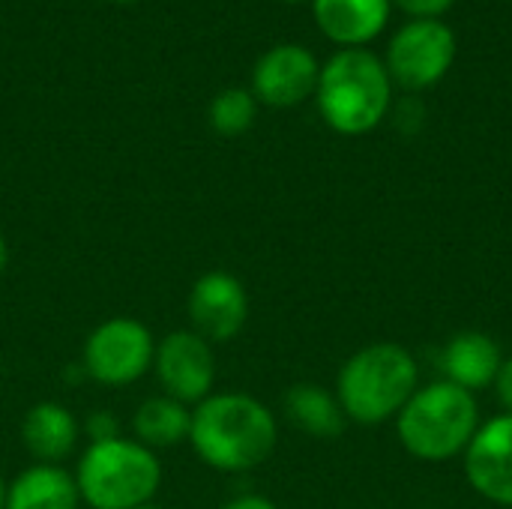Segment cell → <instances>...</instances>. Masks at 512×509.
Returning <instances> with one entry per match:
<instances>
[{
	"instance_id": "1",
	"label": "cell",
	"mask_w": 512,
	"mask_h": 509,
	"mask_svg": "<svg viewBox=\"0 0 512 509\" xmlns=\"http://www.w3.org/2000/svg\"><path fill=\"white\" fill-rule=\"evenodd\" d=\"M189 441L204 465L243 474L264 465L276 450V420L267 405L246 393H216L198 402Z\"/></svg>"
},
{
	"instance_id": "2",
	"label": "cell",
	"mask_w": 512,
	"mask_h": 509,
	"mask_svg": "<svg viewBox=\"0 0 512 509\" xmlns=\"http://www.w3.org/2000/svg\"><path fill=\"white\" fill-rule=\"evenodd\" d=\"M315 96L330 129L342 135H366L390 111L393 81L372 51L345 48L324 63Z\"/></svg>"
},
{
	"instance_id": "3",
	"label": "cell",
	"mask_w": 512,
	"mask_h": 509,
	"mask_svg": "<svg viewBox=\"0 0 512 509\" xmlns=\"http://www.w3.org/2000/svg\"><path fill=\"white\" fill-rule=\"evenodd\" d=\"M420 369L408 348L393 342H378L354 357L339 372L336 399L348 420L363 426H378L408 405L417 393Z\"/></svg>"
},
{
	"instance_id": "4",
	"label": "cell",
	"mask_w": 512,
	"mask_h": 509,
	"mask_svg": "<svg viewBox=\"0 0 512 509\" xmlns=\"http://www.w3.org/2000/svg\"><path fill=\"white\" fill-rule=\"evenodd\" d=\"M480 429L474 393L435 381L417 390L399 411V441L420 462H447L468 450Z\"/></svg>"
},
{
	"instance_id": "5",
	"label": "cell",
	"mask_w": 512,
	"mask_h": 509,
	"mask_svg": "<svg viewBox=\"0 0 512 509\" xmlns=\"http://www.w3.org/2000/svg\"><path fill=\"white\" fill-rule=\"evenodd\" d=\"M162 480L156 456L126 438L93 441L78 462L75 486L93 509H138L150 504Z\"/></svg>"
},
{
	"instance_id": "6",
	"label": "cell",
	"mask_w": 512,
	"mask_h": 509,
	"mask_svg": "<svg viewBox=\"0 0 512 509\" xmlns=\"http://www.w3.org/2000/svg\"><path fill=\"white\" fill-rule=\"evenodd\" d=\"M456 60V33L438 18H414L387 48V72L405 90H426L438 84Z\"/></svg>"
},
{
	"instance_id": "7",
	"label": "cell",
	"mask_w": 512,
	"mask_h": 509,
	"mask_svg": "<svg viewBox=\"0 0 512 509\" xmlns=\"http://www.w3.org/2000/svg\"><path fill=\"white\" fill-rule=\"evenodd\" d=\"M156 357L150 330L135 318H111L84 342V372L105 387L135 384Z\"/></svg>"
},
{
	"instance_id": "8",
	"label": "cell",
	"mask_w": 512,
	"mask_h": 509,
	"mask_svg": "<svg viewBox=\"0 0 512 509\" xmlns=\"http://www.w3.org/2000/svg\"><path fill=\"white\" fill-rule=\"evenodd\" d=\"M159 384L165 393L183 405L204 402L216 381V360L207 339H201L195 330H177L168 333L153 357Z\"/></svg>"
},
{
	"instance_id": "9",
	"label": "cell",
	"mask_w": 512,
	"mask_h": 509,
	"mask_svg": "<svg viewBox=\"0 0 512 509\" xmlns=\"http://www.w3.org/2000/svg\"><path fill=\"white\" fill-rule=\"evenodd\" d=\"M249 318V297L237 276L225 270L204 273L189 291L192 330L207 342H231Z\"/></svg>"
},
{
	"instance_id": "10",
	"label": "cell",
	"mask_w": 512,
	"mask_h": 509,
	"mask_svg": "<svg viewBox=\"0 0 512 509\" xmlns=\"http://www.w3.org/2000/svg\"><path fill=\"white\" fill-rule=\"evenodd\" d=\"M321 66L303 45H276L264 51L252 69V96L270 108H291L309 99L318 87Z\"/></svg>"
},
{
	"instance_id": "11",
	"label": "cell",
	"mask_w": 512,
	"mask_h": 509,
	"mask_svg": "<svg viewBox=\"0 0 512 509\" xmlns=\"http://www.w3.org/2000/svg\"><path fill=\"white\" fill-rule=\"evenodd\" d=\"M465 474L486 501L512 509V414L477 429L465 450Z\"/></svg>"
},
{
	"instance_id": "12",
	"label": "cell",
	"mask_w": 512,
	"mask_h": 509,
	"mask_svg": "<svg viewBox=\"0 0 512 509\" xmlns=\"http://www.w3.org/2000/svg\"><path fill=\"white\" fill-rule=\"evenodd\" d=\"M312 9L324 36L345 48L375 39L390 18V0H312Z\"/></svg>"
},
{
	"instance_id": "13",
	"label": "cell",
	"mask_w": 512,
	"mask_h": 509,
	"mask_svg": "<svg viewBox=\"0 0 512 509\" xmlns=\"http://www.w3.org/2000/svg\"><path fill=\"white\" fill-rule=\"evenodd\" d=\"M501 363H504V357H501L498 342L486 333H477V330H465V333L453 336L441 354V366L447 372V381L468 390V393L492 387Z\"/></svg>"
},
{
	"instance_id": "14",
	"label": "cell",
	"mask_w": 512,
	"mask_h": 509,
	"mask_svg": "<svg viewBox=\"0 0 512 509\" xmlns=\"http://www.w3.org/2000/svg\"><path fill=\"white\" fill-rule=\"evenodd\" d=\"M75 441L78 423L57 402H39L21 420V444L39 465L63 462L75 450Z\"/></svg>"
},
{
	"instance_id": "15",
	"label": "cell",
	"mask_w": 512,
	"mask_h": 509,
	"mask_svg": "<svg viewBox=\"0 0 512 509\" xmlns=\"http://www.w3.org/2000/svg\"><path fill=\"white\" fill-rule=\"evenodd\" d=\"M78 486L57 465H33L6 489V509H78Z\"/></svg>"
},
{
	"instance_id": "16",
	"label": "cell",
	"mask_w": 512,
	"mask_h": 509,
	"mask_svg": "<svg viewBox=\"0 0 512 509\" xmlns=\"http://www.w3.org/2000/svg\"><path fill=\"white\" fill-rule=\"evenodd\" d=\"M285 414L312 438H339L345 429V411L339 399L318 384H294L285 396Z\"/></svg>"
},
{
	"instance_id": "17",
	"label": "cell",
	"mask_w": 512,
	"mask_h": 509,
	"mask_svg": "<svg viewBox=\"0 0 512 509\" xmlns=\"http://www.w3.org/2000/svg\"><path fill=\"white\" fill-rule=\"evenodd\" d=\"M132 429L138 435V444H150V447H174L183 438H189L192 429V414L186 411L183 402L171 399V396H156L147 399L135 417H132Z\"/></svg>"
},
{
	"instance_id": "18",
	"label": "cell",
	"mask_w": 512,
	"mask_h": 509,
	"mask_svg": "<svg viewBox=\"0 0 512 509\" xmlns=\"http://www.w3.org/2000/svg\"><path fill=\"white\" fill-rule=\"evenodd\" d=\"M258 114V99L243 87H228L210 102V126L219 135L237 138L252 129Z\"/></svg>"
},
{
	"instance_id": "19",
	"label": "cell",
	"mask_w": 512,
	"mask_h": 509,
	"mask_svg": "<svg viewBox=\"0 0 512 509\" xmlns=\"http://www.w3.org/2000/svg\"><path fill=\"white\" fill-rule=\"evenodd\" d=\"M390 3H396L399 9H405L417 18H435L453 6V0H390Z\"/></svg>"
},
{
	"instance_id": "20",
	"label": "cell",
	"mask_w": 512,
	"mask_h": 509,
	"mask_svg": "<svg viewBox=\"0 0 512 509\" xmlns=\"http://www.w3.org/2000/svg\"><path fill=\"white\" fill-rule=\"evenodd\" d=\"M495 393H498V402L504 405V411L512 414V357H507L498 369V378H495Z\"/></svg>"
},
{
	"instance_id": "21",
	"label": "cell",
	"mask_w": 512,
	"mask_h": 509,
	"mask_svg": "<svg viewBox=\"0 0 512 509\" xmlns=\"http://www.w3.org/2000/svg\"><path fill=\"white\" fill-rule=\"evenodd\" d=\"M222 509H279L273 501L267 498H258V495H243V498H234L228 501Z\"/></svg>"
},
{
	"instance_id": "22",
	"label": "cell",
	"mask_w": 512,
	"mask_h": 509,
	"mask_svg": "<svg viewBox=\"0 0 512 509\" xmlns=\"http://www.w3.org/2000/svg\"><path fill=\"white\" fill-rule=\"evenodd\" d=\"M6 264H9V249H6V240H3V234H0V276H3V270H6Z\"/></svg>"
},
{
	"instance_id": "23",
	"label": "cell",
	"mask_w": 512,
	"mask_h": 509,
	"mask_svg": "<svg viewBox=\"0 0 512 509\" xmlns=\"http://www.w3.org/2000/svg\"><path fill=\"white\" fill-rule=\"evenodd\" d=\"M0 509H6V486H3V477H0Z\"/></svg>"
},
{
	"instance_id": "24",
	"label": "cell",
	"mask_w": 512,
	"mask_h": 509,
	"mask_svg": "<svg viewBox=\"0 0 512 509\" xmlns=\"http://www.w3.org/2000/svg\"><path fill=\"white\" fill-rule=\"evenodd\" d=\"M108 3H138V0H108Z\"/></svg>"
},
{
	"instance_id": "25",
	"label": "cell",
	"mask_w": 512,
	"mask_h": 509,
	"mask_svg": "<svg viewBox=\"0 0 512 509\" xmlns=\"http://www.w3.org/2000/svg\"><path fill=\"white\" fill-rule=\"evenodd\" d=\"M138 509H162V507H153V504H144V507H138Z\"/></svg>"
},
{
	"instance_id": "26",
	"label": "cell",
	"mask_w": 512,
	"mask_h": 509,
	"mask_svg": "<svg viewBox=\"0 0 512 509\" xmlns=\"http://www.w3.org/2000/svg\"><path fill=\"white\" fill-rule=\"evenodd\" d=\"M288 3H297V0H288Z\"/></svg>"
}]
</instances>
